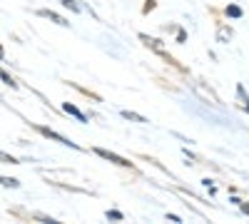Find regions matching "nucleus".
Returning a JSON list of instances; mask_svg holds the SVG:
<instances>
[{
	"instance_id": "obj_8",
	"label": "nucleus",
	"mask_w": 249,
	"mask_h": 224,
	"mask_svg": "<svg viewBox=\"0 0 249 224\" xmlns=\"http://www.w3.org/2000/svg\"><path fill=\"white\" fill-rule=\"evenodd\" d=\"M122 117H124V120H135V122H147L144 117H140V115H135V112H130V110H122Z\"/></svg>"
},
{
	"instance_id": "obj_12",
	"label": "nucleus",
	"mask_w": 249,
	"mask_h": 224,
	"mask_svg": "<svg viewBox=\"0 0 249 224\" xmlns=\"http://www.w3.org/2000/svg\"><path fill=\"white\" fill-rule=\"evenodd\" d=\"M0 57H3V48H0Z\"/></svg>"
},
{
	"instance_id": "obj_3",
	"label": "nucleus",
	"mask_w": 249,
	"mask_h": 224,
	"mask_svg": "<svg viewBox=\"0 0 249 224\" xmlns=\"http://www.w3.org/2000/svg\"><path fill=\"white\" fill-rule=\"evenodd\" d=\"M40 15H43V17H50L53 23H57V25H62V28H68V25H70L65 17H60V15H57V13H53V10H40Z\"/></svg>"
},
{
	"instance_id": "obj_9",
	"label": "nucleus",
	"mask_w": 249,
	"mask_h": 224,
	"mask_svg": "<svg viewBox=\"0 0 249 224\" xmlns=\"http://www.w3.org/2000/svg\"><path fill=\"white\" fill-rule=\"evenodd\" d=\"M227 15H232V17H239V15H242V10H239L237 5H230V8H227Z\"/></svg>"
},
{
	"instance_id": "obj_4",
	"label": "nucleus",
	"mask_w": 249,
	"mask_h": 224,
	"mask_svg": "<svg viewBox=\"0 0 249 224\" xmlns=\"http://www.w3.org/2000/svg\"><path fill=\"white\" fill-rule=\"evenodd\" d=\"M62 110H65L68 115H72V117H77L80 122H88V117H85V115H82V112H80V110H77L75 105H70V103H65V105H62Z\"/></svg>"
},
{
	"instance_id": "obj_10",
	"label": "nucleus",
	"mask_w": 249,
	"mask_h": 224,
	"mask_svg": "<svg viewBox=\"0 0 249 224\" xmlns=\"http://www.w3.org/2000/svg\"><path fill=\"white\" fill-rule=\"evenodd\" d=\"M62 5H65V8H70V10H80V5L75 3V0H62Z\"/></svg>"
},
{
	"instance_id": "obj_6",
	"label": "nucleus",
	"mask_w": 249,
	"mask_h": 224,
	"mask_svg": "<svg viewBox=\"0 0 249 224\" xmlns=\"http://www.w3.org/2000/svg\"><path fill=\"white\" fill-rule=\"evenodd\" d=\"M0 165H20V162L13 157V155H5V152H0Z\"/></svg>"
},
{
	"instance_id": "obj_1",
	"label": "nucleus",
	"mask_w": 249,
	"mask_h": 224,
	"mask_svg": "<svg viewBox=\"0 0 249 224\" xmlns=\"http://www.w3.org/2000/svg\"><path fill=\"white\" fill-rule=\"evenodd\" d=\"M95 155H100L102 159H110V162H115V165H120V167H132V162H127L124 157H120V155H115V152H107V150H100V147H95L92 150Z\"/></svg>"
},
{
	"instance_id": "obj_2",
	"label": "nucleus",
	"mask_w": 249,
	"mask_h": 224,
	"mask_svg": "<svg viewBox=\"0 0 249 224\" xmlns=\"http://www.w3.org/2000/svg\"><path fill=\"white\" fill-rule=\"evenodd\" d=\"M35 130H37L40 135H45V137H50V139L60 142V145H65V147H75V150H77L75 142H70L68 137H62V135H57V132H53V130H48V127H40V125H35Z\"/></svg>"
},
{
	"instance_id": "obj_5",
	"label": "nucleus",
	"mask_w": 249,
	"mask_h": 224,
	"mask_svg": "<svg viewBox=\"0 0 249 224\" xmlns=\"http://www.w3.org/2000/svg\"><path fill=\"white\" fill-rule=\"evenodd\" d=\"M0 185H3V187H20V182L15 179V177H0Z\"/></svg>"
},
{
	"instance_id": "obj_7",
	"label": "nucleus",
	"mask_w": 249,
	"mask_h": 224,
	"mask_svg": "<svg viewBox=\"0 0 249 224\" xmlns=\"http://www.w3.org/2000/svg\"><path fill=\"white\" fill-rule=\"evenodd\" d=\"M0 80H3L5 85H10V87H18V83H15V80H13V77H10V75L3 70V68H0Z\"/></svg>"
},
{
	"instance_id": "obj_11",
	"label": "nucleus",
	"mask_w": 249,
	"mask_h": 224,
	"mask_svg": "<svg viewBox=\"0 0 249 224\" xmlns=\"http://www.w3.org/2000/svg\"><path fill=\"white\" fill-rule=\"evenodd\" d=\"M107 219H122V212H115L112 209V212H107Z\"/></svg>"
}]
</instances>
